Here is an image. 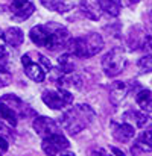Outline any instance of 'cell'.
<instances>
[{"label": "cell", "mask_w": 152, "mask_h": 156, "mask_svg": "<svg viewBox=\"0 0 152 156\" xmlns=\"http://www.w3.org/2000/svg\"><path fill=\"white\" fill-rule=\"evenodd\" d=\"M96 118V112L90 105H75L64 111L61 120L58 121L59 126L67 130L70 135H78L87 126H90Z\"/></svg>", "instance_id": "obj_1"}, {"label": "cell", "mask_w": 152, "mask_h": 156, "mask_svg": "<svg viewBox=\"0 0 152 156\" xmlns=\"http://www.w3.org/2000/svg\"><path fill=\"white\" fill-rule=\"evenodd\" d=\"M105 43L99 34H87L84 37H78L73 40H69L65 44V49L76 58H93L98 53L102 52Z\"/></svg>", "instance_id": "obj_2"}, {"label": "cell", "mask_w": 152, "mask_h": 156, "mask_svg": "<svg viewBox=\"0 0 152 156\" xmlns=\"http://www.w3.org/2000/svg\"><path fill=\"white\" fill-rule=\"evenodd\" d=\"M126 67V56L122 47H113L102 59V68L103 73L108 77L119 76Z\"/></svg>", "instance_id": "obj_3"}, {"label": "cell", "mask_w": 152, "mask_h": 156, "mask_svg": "<svg viewBox=\"0 0 152 156\" xmlns=\"http://www.w3.org/2000/svg\"><path fill=\"white\" fill-rule=\"evenodd\" d=\"M41 100L50 109L61 111L65 106L73 103V94L69 90H64V88H58L56 91L55 90H46L41 94Z\"/></svg>", "instance_id": "obj_4"}, {"label": "cell", "mask_w": 152, "mask_h": 156, "mask_svg": "<svg viewBox=\"0 0 152 156\" xmlns=\"http://www.w3.org/2000/svg\"><path fill=\"white\" fill-rule=\"evenodd\" d=\"M44 26L47 27V30L50 34V38H49L46 49H49L52 52H56V50L65 47V44L69 41V30L58 23H47Z\"/></svg>", "instance_id": "obj_5"}, {"label": "cell", "mask_w": 152, "mask_h": 156, "mask_svg": "<svg viewBox=\"0 0 152 156\" xmlns=\"http://www.w3.org/2000/svg\"><path fill=\"white\" fill-rule=\"evenodd\" d=\"M41 147H43V152L47 156H59L64 150H67L70 147V143L61 132H58L47 138H43Z\"/></svg>", "instance_id": "obj_6"}, {"label": "cell", "mask_w": 152, "mask_h": 156, "mask_svg": "<svg viewBox=\"0 0 152 156\" xmlns=\"http://www.w3.org/2000/svg\"><path fill=\"white\" fill-rule=\"evenodd\" d=\"M128 44L131 46L132 50H139V49L152 50V35L145 32L140 26H135L128 34Z\"/></svg>", "instance_id": "obj_7"}, {"label": "cell", "mask_w": 152, "mask_h": 156, "mask_svg": "<svg viewBox=\"0 0 152 156\" xmlns=\"http://www.w3.org/2000/svg\"><path fill=\"white\" fill-rule=\"evenodd\" d=\"M32 126H34V130L37 132V135H40L41 138H47L53 133L61 132L59 123L49 117H35Z\"/></svg>", "instance_id": "obj_8"}, {"label": "cell", "mask_w": 152, "mask_h": 156, "mask_svg": "<svg viewBox=\"0 0 152 156\" xmlns=\"http://www.w3.org/2000/svg\"><path fill=\"white\" fill-rule=\"evenodd\" d=\"M0 102L3 105H6L8 108H11L12 111H15L18 114V117H24L26 118L28 115H32L34 114V111L24 103L20 97H17L15 94H5V96H2L0 97Z\"/></svg>", "instance_id": "obj_9"}, {"label": "cell", "mask_w": 152, "mask_h": 156, "mask_svg": "<svg viewBox=\"0 0 152 156\" xmlns=\"http://www.w3.org/2000/svg\"><path fill=\"white\" fill-rule=\"evenodd\" d=\"M113 136L120 141V143H128L135 136V129L131 123H120V124H113Z\"/></svg>", "instance_id": "obj_10"}, {"label": "cell", "mask_w": 152, "mask_h": 156, "mask_svg": "<svg viewBox=\"0 0 152 156\" xmlns=\"http://www.w3.org/2000/svg\"><path fill=\"white\" fill-rule=\"evenodd\" d=\"M131 87L128 82H122V80H117V82H113L111 87H109V100L113 105H119L129 93Z\"/></svg>", "instance_id": "obj_11"}, {"label": "cell", "mask_w": 152, "mask_h": 156, "mask_svg": "<svg viewBox=\"0 0 152 156\" xmlns=\"http://www.w3.org/2000/svg\"><path fill=\"white\" fill-rule=\"evenodd\" d=\"M29 37L32 40L34 44L40 46V47H46L47 43H49V38H50V34L47 30V27L44 24H37L31 29L29 32Z\"/></svg>", "instance_id": "obj_12"}, {"label": "cell", "mask_w": 152, "mask_h": 156, "mask_svg": "<svg viewBox=\"0 0 152 156\" xmlns=\"http://www.w3.org/2000/svg\"><path fill=\"white\" fill-rule=\"evenodd\" d=\"M123 118H125L126 123H134V126L140 127V129L151 124V118L143 111H128V112L123 114Z\"/></svg>", "instance_id": "obj_13"}, {"label": "cell", "mask_w": 152, "mask_h": 156, "mask_svg": "<svg viewBox=\"0 0 152 156\" xmlns=\"http://www.w3.org/2000/svg\"><path fill=\"white\" fill-rule=\"evenodd\" d=\"M58 82V88H64V90H78L82 87V77L79 74H75V73H69V74H61L59 79L56 80Z\"/></svg>", "instance_id": "obj_14"}, {"label": "cell", "mask_w": 152, "mask_h": 156, "mask_svg": "<svg viewBox=\"0 0 152 156\" xmlns=\"http://www.w3.org/2000/svg\"><path fill=\"white\" fill-rule=\"evenodd\" d=\"M3 41L5 44L8 46H12V47H20L24 41V34L21 29L18 27H9L5 30L3 34Z\"/></svg>", "instance_id": "obj_15"}, {"label": "cell", "mask_w": 152, "mask_h": 156, "mask_svg": "<svg viewBox=\"0 0 152 156\" xmlns=\"http://www.w3.org/2000/svg\"><path fill=\"white\" fill-rule=\"evenodd\" d=\"M24 73H26V76L29 79H32L34 82H38V83L43 82L44 77H46V73H44L43 67L37 62H32V61L24 64Z\"/></svg>", "instance_id": "obj_16"}, {"label": "cell", "mask_w": 152, "mask_h": 156, "mask_svg": "<svg viewBox=\"0 0 152 156\" xmlns=\"http://www.w3.org/2000/svg\"><path fill=\"white\" fill-rule=\"evenodd\" d=\"M75 58H76V56L72 55L70 52L61 55V56L58 58V70H59V73H62V74L75 73V67H76Z\"/></svg>", "instance_id": "obj_17"}, {"label": "cell", "mask_w": 152, "mask_h": 156, "mask_svg": "<svg viewBox=\"0 0 152 156\" xmlns=\"http://www.w3.org/2000/svg\"><path fill=\"white\" fill-rule=\"evenodd\" d=\"M34 11H35V6L32 2H28L26 5H21V6H12V18L17 21H24L34 14Z\"/></svg>", "instance_id": "obj_18"}, {"label": "cell", "mask_w": 152, "mask_h": 156, "mask_svg": "<svg viewBox=\"0 0 152 156\" xmlns=\"http://www.w3.org/2000/svg\"><path fill=\"white\" fill-rule=\"evenodd\" d=\"M135 102L143 112L146 114L152 112V93L149 90H140L135 94Z\"/></svg>", "instance_id": "obj_19"}, {"label": "cell", "mask_w": 152, "mask_h": 156, "mask_svg": "<svg viewBox=\"0 0 152 156\" xmlns=\"http://www.w3.org/2000/svg\"><path fill=\"white\" fill-rule=\"evenodd\" d=\"M96 3L99 5V9L102 12H105L106 15L111 17H117L120 14V3L119 0H96Z\"/></svg>", "instance_id": "obj_20"}, {"label": "cell", "mask_w": 152, "mask_h": 156, "mask_svg": "<svg viewBox=\"0 0 152 156\" xmlns=\"http://www.w3.org/2000/svg\"><path fill=\"white\" fill-rule=\"evenodd\" d=\"M40 2H41V5H43L44 8H47L49 11L61 12V14H64V12H67V11L72 9V5L67 3L65 0H40Z\"/></svg>", "instance_id": "obj_21"}, {"label": "cell", "mask_w": 152, "mask_h": 156, "mask_svg": "<svg viewBox=\"0 0 152 156\" xmlns=\"http://www.w3.org/2000/svg\"><path fill=\"white\" fill-rule=\"evenodd\" d=\"M0 117L9 124V126H12V127H15L17 126V123H18V114L15 112V111H12L11 108H8L6 105H3L0 102Z\"/></svg>", "instance_id": "obj_22"}, {"label": "cell", "mask_w": 152, "mask_h": 156, "mask_svg": "<svg viewBox=\"0 0 152 156\" xmlns=\"http://www.w3.org/2000/svg\"><path fill=\"white\" fill-rule=\"evenodd\" d=\"M79 8H81V11L85 14V17H88V18H91V20H98L99 18V6L96 8V6H91L87 0H82L81 3H79Z\"/></svg>", "instance_id": "obj_23"}, {"label": "cell", "mask_w": 152, "mask_h": 156, "mask_svg": "<svg viewBox=\"0 0 152 156\" xmlns=\"http://www.w3.org/2000/svg\"><path fill=\"white\" fill-rule=\"evenodd\" d=\"M11 80H12V74L9 68L3 64V61H0V87H8Z\"/></svg>", "instance_id": "obj_24"}, {"label": "cell", "mask_w": 152, "mask_h": 156, "mask_svg": "<svg viewBox=\"0 0 152 156\" xmlns=\"http://www.w3.org/2000/svg\"><path fill=\"white\" fill-rule=\"evenodd\" d=\"M137 65H139V70L142 73H151L152 71V55H146V56L140 58L139 62H137Z\"/></svg>", "instance_id": "obj_25"}, {"label": "cell", "mask_w": 152, "mask_h": 156, "mask_svg": "<svg viewBox=\"0 0 152 156\" xmlns=\"http://www.w3.org/2000/svg\"><path fill=\"white\" fill-rule=\"evenodd\" d=\"M37 56H38V61H40V62H41V64H43V65H44V67H46L47 70H52V62H50V59H47V58H46L44 55H41V53H38Z\"/></svg>", "instance_id": "obj_26"}, {"label": "cell", "mask_w": 152, "mask_h": 156, "mask_svg": "<svg viewBox=\"0 0 152 156\" xmlns=\"http://www.w3.org/2000/svg\"><path fill=\"white\" fill-rule=\"evenodd\" d=\"M140 140L152 146V130H145V132L140 135Z\"/></svg>", "instance_id": "obj_27"}, {"label": "cell", "mask_w": 152, "mask_h": 156, "mask_svg": "<svg viewBox=\"0 0 152 156\" xmlns=\"http://www.w3.org/2000/svg\"><path fill=\"white\" fill-rule=\"evenodd\" d=\"M8 147H9V144H8L6 138H5L3 135H0V150H2V152H6Z\"/></svg>", "instance_id": "obj_28"}, {"label": "cell", "mask_w": 152, "mask_h": 156, "mask_svg": "<svg viewBox=\"0 0 152 156\" xmlns=\"http://www.w3.org/2000/svg\"><path fill=\"white\" fill-rule=\"evenodd\" d=\"M3 44H5V43L0 44V61H5V59L8 58V52H6V49H5Z\"/></svg>", "instance_id": "obj_29"}, {"label": "cell", "mask_w": 152, "mask_h": 156, "mask_svg": "<svg viewBox=\"0 0 152 156\" xmlns=\"http://www.w3.org/2000/svg\"><path fill=\"white\" fill-rule=\"evenodd\" d=\"M0 133H2V135H11V130H9L2 121H0Z\"/></svg>", "instance_id": "obj_30"}, {"label": "cell", "mask_w": 152, "mask_h": 156, "mask_svg": "<svg viewBox=\"0 0 152 156\" xmlns=\"http://www.w3.org/2000/svg\"><path fill=\"white\" fill-rule=\"evenodd\" d=\"M140 0H119V3H120V6L122 5H135V3H139Z\"/></svg>", "instance_id": "obj_31"}, {"label": "cell", "mask_w": 152, "mask_h": 156, "mask_svg": "<svg viewBox=\"0 0 152 156\" xmlns=\"http://www.w3.org/2000/svg\"><path fill=\"white\" fill-rule=\"evenodd\" d=\"M109 150H111L116 156H125V153H123L120 149H117V147H109Z\"/></svg>", "instance_id": "obj_32"}, {"label": "cell", "mask_w": 152, "mask_h": 156, "mask_svg": "<svg viewBox=\"0 0 152 156\" xmlns=\"http://www.w3.org/2000/svg\"><path fill=\"white\" fill-rule=\"evenodd\" d=\"M91 156H113V155H108V153H105L103 150H93V152H91Z\"/></svg>", "instance_id": "obj_33"}, {"label": "cell", "mask_w": 152, "mask_h": 156, "mask_svg": "<svg viewBox=\"0 0 152 156\" xmlns=\"http://www.w3.org/2000/svg\"><path fill=\"white\" fill-rule=\"evenodd\" d=\"M59 156H75V155H73V153H64V155L61 153V155H59Z\"/></svg>", "instance_id": "obj_34"}, {"label": "cell", "mask_w": 152, "mask_h": 156, "mask_svg": "<svg viewBox=\"0 0 152 156\" xmlns=\"http://www.w3.org/2000/svg\"><path fill=\"white\" fill-rule=\"evenodd\" d=\"M2 43H5V41H3V34H0V44H2Z\"/></svg>", "instance_id": "obj_35"}, {"label": "cell", "mask_w": 152, "mask_h": 156, "mask_svg": "<svg viewBox=\"0 0 152 156\" xmlns=\"http://www.w3.org/2000/svg\"><path fill=\"white\" fill-rule=\"evenodd\" d=\"M151 17H152V12H151Z\"/></svg>", "instance_id": "obj_36"}]
</instances>
